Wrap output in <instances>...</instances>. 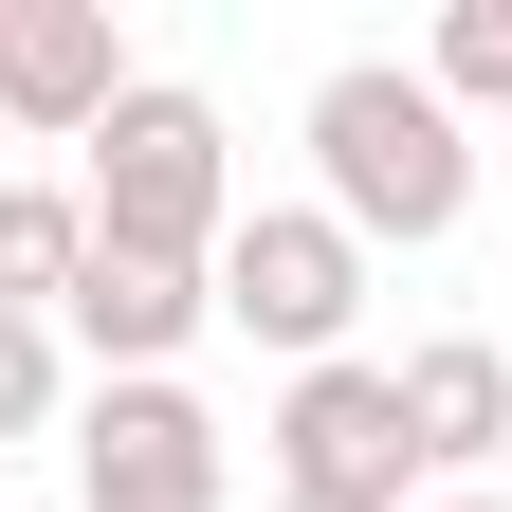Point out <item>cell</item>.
Wrapping results in <instances>:
<instances>
[{
    "label": "cell",
    "instance_id": "cell-1",
    "mask_svg": "<svg viewBox=\"0 0 512 512\" xmlns=\"http://www.w3.org/2000/svg\"><path fill=\"white\" fill-rule=\"evenodd\" d=\"M311 183H330L348 238H458V202H476V128L439 110L403 55H348V74L311 92Z\"/></svg>",
    "mask_w": 512,
    "mask_h": 512
},
{
    "label": "cell",
    "instance_id": "cell-2",
    "mask_svg": "<svg viewBox=\"0 0 512 512\" xmlns=\"http://www.w3.org/2000/svg\"><path fill=\"white\" fill-rule=\"evenodd\" d=\"M92 238L110 256H165V275H220V238H238V165H220V110L183 92V74H128L110 128H92Z\"/></svg>",
    "mask_w": 512,
    "mask_h": 512
},
{
    "label": "cell",
    "instance_id": "cell-3",
    "mask_svg": "<svg viewBox=\"0 0 512 512\" xmlns=\"http://www.w3.org/2000/svg\"><path fill=\"white\" fill-rule=\"evenodd\" d=\"M220 330H256V348H293V366H348V311H366V238L330 220V202H238V238H220Z\"/></svg>",
    "mask_w": 512,
    "mask_h": 512
},
{
    "label": "cell",
    "instance_id": "cell-4",
    "mask_svg": "<svg viewBox=\"0 0 512 512\" xmlns=\"http://www.w3.org/2000/svg\"><path fill=\"white\" fill-rule=\"evenodd\" d=\"M403 366H293V403H275V494H330V512H403Z\"/></svg>",
    "mask_w": 512,
    "mask_h": 512
},
{
    "label": "cell",
    "instance_id": "cell-5",
    "mask_svg": "<svg viewBox=\"0 0 512 512\" xmlns=\"http://www.w3.org/2000/svg\"><path fill=\"white\" fill-rule=\"evenodd\" d=\"M220 421L183 403V384H92L74 421V512H220Z\"/></svg>",
    "mask_w": 512,
    "mask_h": 512
},
{
    "label": "cell",
    "instance_id": "cell-6",
    "mask_svg": "<svg viewBox=\"0 0 512 512\" xmlns=\"http://www.w3.org/2000/svg\"><path fill=\"white\" fill-rule=\"evenodd\" d=\"M110 92H128L110 0H0V128H19V147H92Z\"/></svg>",
    "mask_w": 512,
    "mask_h": 512
},
{
    "label": "cell",
    "instance_id": "cell-7",
    "mask_svg": "<svg viewBox=\"0 0 512 512\" xmlns=\"http://www.w3.org/2000/svg\"><path fill=\"white\" fill-rule=\"evenodd\" d=\"M55 330H74L110 384H165L183 348L220 330V293H202V275H165V256H110V238H92V256H74V293H55Z\"/></svg>",
    "mask_w": 512,
    "mask_h": 512
},
{
    "label": "cell",
    "instance_id": "cell-8",
    "mask_svg": "<svg viewBox=\"0 0 512 512\" xmlns=\"http://www.w3.org/2000/svg\"><path fill=\"white\" fill-rule=\"evenodd\" d=\"M403 458L439 494H494V458H512V348H476V330L403 348Z\"/></svg>",
    "mask_w": 512,
    "mask_h": 512
},
{
    "label": "cell",
    "instance_id": "cell-9",
    "mask_svg": "<svg viewBox=\"0 0 512 512\" xmlns=\"http://www.w3.org/2000/svg\"><path fill=\"white\" fill-rule=\"evenodd\" d=\"M74 256H92V202H74V183H0V311H37V330H55Z\"/></svg>",
    "mask_w": 512,
    "mask_h": 512
},
{
    "label": "cell",
    "instance_id": "cell-10",
    "mask_svg": "<svg viewBox=\"0 0 512 512\" xmlns=\"http://www.w3.org/2000/svg\"><path fill=\"white\" fill-rule=\"evenodd\" d=\"M421 92H439V110H512V0H458V19H439Z\"/></svg>",
    "mask_w": 512,
    "mask_h": 512
},
{
    "label": "cell",
    "instance_id": "cell-11",
    "mask_svg": "<svg viewBox=\"0 0 512 512\" xmlns=\"http://www.w3.org/2000/svg\"><path fill=\"white\" fill-rule=\"evenodd\" d=\"M37 421H55V330L0 311V439H37Z\"/></svg>",
    "mask_w": 512,
    "mask_h": 512
},
{
    "label": "cell",
    "instance_id": "cell-12",
    "mask_svg": "<svg viewBox=\"0 0 512 512\" xmlns=\"http://www.w3.org/2000/svg\"><path fill=\"white\" fill-rule=\"evenodd\" d=\"M421 512H512V494H421Z\"/></svg>",
    "mask_w": 512,
    "mask_h": 512
},
{
    "label": "cell",
    "instance_id": "cell-13",
    "mask_svg": "<svg viewBox=\"0 0 512 512\" xmlns=\"http://www.w3.org/2000/svg\"><path fill=\"white\" fill-rule=\"evenodd\" d=\"M275 512H330V494H275Z\"/></svg>",
    "mask_w": 512,
    "mask_h": 512
},
{
    "label": "cell",
    "instance_id": "cell-14",
    "mask_svg": "<svg viewBox=\"0 0 512 512\" xmlns=\"http://www.w3.org/2000/svg\"><path fill=\"white\" fill-rule=\"evenodd\" d=\"M494 183H512V128H494Z\"/></svg>",
    "mask_w": 512,
    "mask_h": 512
},
{
    "label": "cell",
    "instance_id": "cell-15",
    "mask_svg": "<svg viewBox=\"0 0 512 512\" xmlns=\"http://www.w3.org/2000/svg\"><path fill=\"white\" fill-rule=\"evenodd\" d=\"M0 147H19V128H0Z\"/></svg>",
    "mask_w": 512,
    "mask_h": 512
},
{
    "label": "cell",
    "instance_id": "cell-16",
    "mask_svg": "<svg viewBox=\"0 0 512 512\" xmlns=\"http://www.w3.org/2000/svg\"><path fill=\"white\" fill-rule=\"evenodd\" d=\"M0 512H19V494H0Z\"/></svg>",
    "mask_w": 512,
    "mask_h": 512
}]
</instances>
